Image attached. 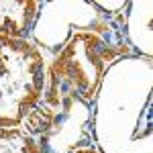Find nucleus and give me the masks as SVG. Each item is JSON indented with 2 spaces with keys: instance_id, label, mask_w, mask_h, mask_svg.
Masks as SVG:
<instances>
[{
  "instance_id": "obj_1",
  "label": "nucleus",
  "mask_w": 153,
  "mask_h": 153,
  "mask_svg": "<svg viewBox=\"0 0 153 153\" xmlns=\"http://www.w3.org/2000/svg\"><path fill=\"white\" fill-rule=\"evenodd\" d=\"M98 153H153V61L114 59L90 102Z\"/></svg>"
},
{
  "instance_id": "obj_2",
  "label": "nucleus",
  "mask_w": 153,
  "mask_h": 153,
  "mask_svg": "<svg viewBox=\"0 0 153 153\" xmlns=\"http://www.w3.org/2000/svg\"><path fill=\"white\" fill-rule=\"evenodd\" d=\"M45 153H74L94 147L92 108L70 84L45 71V88L21 123Z\"/></svg>"
},
{
  "instance_id": "obj_3",
  "label": "nucleus",
  "mask_w": 153,
  "mask_h": 153,
  "mask_svg": "<svg viewBox=\"0 0 153 153\" xmlns=\"http://www.w3.org/2000/svg\"><path fill=\"white\" fill-rule=\"evenodd\" d=\"M76 33H94L110 47H117L127 55H133L123 35V19L106 16L104 12L96 8L94 0L39 2L37 19L33 23L29 41L43 53L47 61L55 57Z\"/></svg>"
},
{
  "instance_id": "obj_4",
  "label": "nucleus",
  "mask_w": 153,
  "mask_h": 153,
  "mask_svg": "<svg viewBox=\"0 0 153 153\" xmlns=\"http://www.w3.org/2000/svg\"><path fill=\"white\" fill-rule=\"evenodd\" d=\"M47 59L31 41L0 35V129L21 127L45 88Z\"/></svg>"
},
{
  "instance_id": "obj_5",
  "label": "nucleus",
  "mask_w": 153,
  "mask_h": 153,
  "mask_svg": "<svg viewBox=\"0 0 153 153\" xmlns=\"http://www.w3.org/2000/svg\"><path fill=\"white\" fill-rule=\"evenodd\" d=\"M125 55V51L110 47L94 33H76L65 43V47L47 61L45 71L70 84L78 96L90 104L106 68Z\"/></svg>"
},
{
  "instance_id": "obj_6",
  "label": "nucleus",
  "mask_w": 153,
  "mask_h": 153,
  "mask_svg": "<svg viewBox=\"0 0 153 153\" xmlns=\"http://www.w3.org/2000/svg\"><path fill=\"white\" fill-rule=\"evenodd\" d=\"M123 35L133 55L151 59L153 55V2H129L123 14Z\"/></svg>"
},
{
  "instance_id": "obj_7",
  "label": "nucleus",
  "mask_w": 153,
  "mask_h": 153,
  "mask_svg": "<svg viewBox=\"0 0 153 153\" xmlns=\"http://www.w3.org/2000/svg\"><path fill=\"white\" fill-rule=\"evenodd\" d=\"M37 10V0H0V35L16 41H29Z\"/></svg>"
},
{
  "instance_id": "obj_8",
  "label": "nucleus",
  "mask_w": 153,
  "mask_h": 153,
  "mask_svg": "<svg viewBox=\"0 0 153 153\" xmlns=\"http://www.w3.org/2000/svg\"><path fill=\"white\" fill-rule=\"evenodd\" d=\"M0 153H45L21 127L0 129Z\"/></svg>"
},
{
  "instance_id": "obj_9",
  "label": "nucleus",
  "mask_w": 153,
  "mask_h": 153,
  "mask_svg": "<svg viewBox=\"0 0 153 153\" xmlns=\"http://www.w3.org/2000/svg\"><path fill=\"white\" fill-rule=\"evenodd\" d=\"M96 8L100 12H104L106 16L110 19H123V14L127 10L129 2L127 0H108V2H102V0H94Z\"/></svg>"
},
{
  "instance_id": "obj_10",
  "label": "nucleus",
  "mask_w": 153,
  "mask_h": 153,
  "mask_svg": "<svg viewBox=\"0 0 153 153\" xmlns=\"http://www.w3.org/2000/svg\"><path fill=\"white\" fill-rule=\"evenodd\" d=\"M74 153H98L94 149V147H86V149H78V151H74Z\"/></svg>"
}]
</instances>
